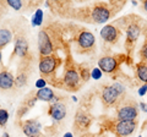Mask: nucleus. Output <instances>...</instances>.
<instances>
[{"label":"nucleus","instance_id":"f3484780","mask_svg":"<svg viewBox=\"0 0 147 137\" xmlns=\"http://www.w3.org/2000/svg\"><path fill=\"white\" fill-rule=\"evenodd\" d=\"M142 36H144V43H142L139 55H140V61L147 62V22L145 21L144 26H142Z\"/></svg>","mask_w":147,"mask_h":137},{"label":"nucleus","instance_id":"a211bd4d","mask_svg":"<svg viewBox=\"0 0 147 137\" xmlns=\"http://www.w3.org/2000/svg\"><path fill=\"white\" fill-rule=\"evenodd\" d=\"M34 97L38 100H44V102H53L54 100V92L53 89H50L48 87L38 89V92L36 93Z\"/></svg>","mask_w":147,"mask_h":137},{"label":"nucleus","instance_id":"a878e982","mask_svg":"<svg viewBox=\"0 0 147 137\" xmlns=\"http://www.w3.org/2000/svg\"><path fill=\"white\" fill-rule=\"evenodd\" d=\"M146 93H147V85H142L139 88V95L142 97V95H145Z\"/></svg>","mask_w":147,"mask_h":137},{"label":"nucleus","instance_id":"7c9ffc66","mask_svg":"<svg viewBox=\"0 0 147 137\" xmlns=\"http://www.w3.org/2000/svg\"><path fill=\"white\" fill-rule=\"evenodd\" d=\"M81 137H96V136H94V135H86V134H85V135H82Z\"/></svg>","mask_w":147,"mask_h":137},{"label":"nucleus","instance_id":"5701e85b","mask_svg":"<svg viewBox=\"0 0 147 137\" xmlns=\"http://www.w3.org/2000/svg\"><path fill=\"white\" fill-rule=\"evenodd\" d=\"M91 77H93L94 80H99L100 77H102V71H100L98 67H94L93 70L91 71Z\"/></svg>","mask_w":147,"mask_h":137},{"label":"nucleus","instance_id":"9b49d317","mask_svg":"<svg viewBox=\"0 0 147 137\" xmlns=\"http://www.w3.org/2000/svg\"><path fill=\"white\" fill-rule=\"evenodd\" d=\"M92 124V116L88 111H86L85 109H79L75 115V121H74V131L75 134H82L90 129Z\"/></svg>","mask_w":147,"mask_h":137},{"label":"nucleus","instance_id":"ddd939ff","mask_svg":"<svg viewBox=\"0 0 147 137\" xmlns=\"http://www.w3.org/2000/svg\"><path fill=\"white\" fill-rule=\"evenodd\" d=\"M22 131L27 137H40V125L36 120H26L22 122Z\"/></svg>","mask_w":147,"mask_h":137},{"label":"nucleus","instance_id":"4be33fe9","mask_svg":"<svg viewBox=\"0 0 147 137\" xmlns=\"http://www.w3.org/2000/svg\"><path fill=\"white\" fill-rule=\"evenodd\" d=\"M9 120V113L5 109H0V126H5Z\"/></svg>","mask_w":147,"mask_h":137},{"label":"nucleus","instance_id":"423d86ee","mask_svg":"<svg viewBox=\"0 0 147 137\" xmlns=\"http://www.w3.org/2000/svg\"><path fill=\"white\" fill-rule=\"evenodd\" d=\"M125 55H104L98 60V68L107 75H110L112 79H117V74L120 71L121 62L125 60Z\"/></svg>","mask_w":147,"mask_h":137},{"label":"nucleus","instance_id":"6ab92c4d","mask_svg":"<svg viewBox=\"0 0 147 137\" xmlns=\"http://www.w3.org/2000/svg\"><path fill=\"white\" fill-rule=\"evenodd\" d=\"M12 40V33L7 28H0V49L5 48Z\"/></svg>","mask_w":147,"mask_h":137},{"label":"nucleus","instance_id":"c756f323","mask_svg":"<svg viewBox=\"0 0 147 137\" xmlns=\"http://www.w3.org/2000/svg\"><path fill=\"white\" fill-rule=\"evenodd\" d=\"M64 137H74V135L71 134V132H66V134L64 135Z\"/></svg>","mask_w":147,"mask_h":137},{"label":"nucleus","instance_id":"bb28decb","mask_svg":"<svg viewBox=\"0 0 147 137\" xmlns=\"http://www.w3.org/2000/svg\"><path fill=\"white\" fill-rule=\"evenodd\" d=\"M140 6H141V9H142V10H144L145 12H147V0H144V1H141Z\"/></svg>","mask_w":147,"mask_h":137},{"label":"nucleus","instance_id":"473e14b6","mask_svg":"<svg viewBox=\"0 0 147 137\" xmlns=\"http://www.w3.org/2000/svg\"><path fill=\"white\" fill-rule=\"evenodd\" d=\"M139 137H142V136H139Z\"/></svg>","mask_w":147,"mask_h":137},{"label":"nucleus","instance_id":"2eb2a0df","mask_svg":"<svg viewBox=\"0 0 147 137\" xmlns=\"http://www.w3.org/2000/svg\"><path fill=\"white\" fill-rule=\"evenodd\" d=\"M15 77L11 72H9L6 68L0 72V89L1 91H10L15 85Z\"/></svg>","mask_w":147,"mask_h":137},{"label":"nucleus","instance_id":"4468645a","mask_svg":"<svg viewBox=\"0 0 147 137\" xmlns=\"http://www.w3.org/2000/svg\"><path fill=\"white\" fill-rule=\"evenodd\" d=\"M48 113L54 120L60 121L66 116V105L61 102H57L49 107Z\"/></svg>","mask_w":147,"mask_h":137},{"label":"nucleus","instance_id":"20e7f679","mask_svg":"<svg viewBox=\"0 0 147 137\" xmlns=\"http://www.w3.org/2000/svg\"><path fill=\"white\" fill-rule=\"evenodd\" d=\"M125 94V88L120 83H114L112 86H104L100 92V100H102L103 105L105 108H112V107H118L121 103Z\"/></svg>","mask_w":147,"mask_h":137},{"label":"nucleus","instance_id":"f257e3e1","mask_svg":"<svg viewBox=\"0 0 147 137\" xmlns=\"http://www.w3.org/2000/svg\"><path fill=\"white\" fill-rule=\"evenodd\" d=\"M144 24H145V20L139 15H135V13L126 15L113 22V25H115L118 28L126 32L124 48L126 50L127 59H132L131 56H132V53H134L135 45L137 43V40H139L140 36L142 34V26H144Z\"/></svg>","mask_w":147,"mask_h":137},{"label":"nucleus","instance_id":"f03ea898","mask_svg":"<svg viewBox=\"0 0 147 137\" xmlns=\"http://www.w3.org/2000/svg\"><path fill=\"white\" fill-rule=\"evenodd\" d=\"M126 1H94L91 6V20L92 24L102 25L114 17L125 6Z\"/></svg>","mask_w":147,"mask_h":137},{"label":"nucleus","instance_id":"412c9836","mask_svg":"<svg viewBox=\"0 0 147 137\" xmlns=\"http://www.w3.org/2000/svg\"><path fill=\"white\" fill-rule=\"evenodd\" d=\"M6 3H7L9 6H11L13 10H17V11L21 10L22 6L27 4V1H24V0H7Z\"/></svg>","mask_w":147,"mask_h":137},{"label":"nucleus","instance_id":"aec40b11","mask_svg":"<svg viewBox=\"0 0 147 137\" xmlns=\"http://www.w3.org/2000/svg\"><path fill=\"white\" fill-rule=\"evenodd\" d=\"M43 22V11L40 10V9H38L34 15H33V19H32V25L33 26H40Z\"/></svg>","mask_w":147,"mask_h":137},{"label":"nucleus","instance_id":"cd10ccee","mask_svg":"<svg viewBox=\"0 0 147 137\" xmlns=\"http://www.w3.org/2000/svg\"><path fill=\"white\" fill-rule=\"evenodd\" d=\"M140 107H141V109L144 110L145 113H147V104L146 103H140Z\"/></svg>","mask_w":147,"mask_h":137},{"label":"nucleus","instance_id":"dca6fc26","mask_svg":"<svg viewBox=\"0 0 147 137\" xmlns=\"http://www.w3.org/2000/svg\"><path fill=\"white\" fill-rule=\"evenodd\" d=\"M135 75L137 81L142 85H147V62L139 61L135 65Z\"/></svg>","mask_w":147,"mask_h":137},{"label":"nucleus","instance_id":"b1692460","mask_svg":"<svg viewBox=\"0 0 147 137\" xmlns=\"http://www.w3.org/2000/svg\"><path fill=\"white\" fill-rule=\"evenodd\" d=\"M45 85H47V81L44 79H39L38 81L36 82V87L38 89H42V88H45Z\"/></svg>","mask_w":147,"mask_h":137},{"label":"nucleus","instance_id":"393cba45","mask_svg":"<svg viewBox=\"0 0 147 137\" xmlns=\"http://www.w3.org/2000/svg\"><path fill=\"white\" fill-rule=\"evenodd\" d=\"M6 6H9L6 1H0V16H3L4 12H6Z\"/></svg>","mask_w":147,"mask_h":137},{"label":"nucleus","instance_id":"f8f14e48","mask_svg":"<svg viewBox=\"0 0 147 137\" xmlns=\"http://www.w3.org/2000/svg\"><path fill=\"white\" fill-rule=\"evenodd\" d=\"M38 50H39L40 58L52 55L54 53V47H53L52 39H50L49 34L45 32V30H40L38 33Z\"/></svg>","mask_w":147,"mask_h":137},{"label":"nucleus","instance_id":"c85d7f7f","mask_svg":"<svg viewBox=\"0 0 147 137\" xmlns=\"http://www.w3.org/2000/svg\"><path fill=\"white\" fill-rule=\"evenodd\" d=\"M3 70H4V67H3V64H1V53H0V72Z\"/></svg>","mask_w":147,"mask_h":137},{"label":"nucleus","instance_id":"0eeeda50","mask_svg":"<svg viewBox=\"0 0 147 137\" xmlns=\"http://www.w3.org/2000/svg\"><path fill=\"white\" fill-rule=\"evenodd\" d=\"M81 81L82 79L77 67L69 59V61L65 64V71H64L63 77V88L67 91H77L81 87Z\"/></svg>","mask_w":147,"mask_h":137},{"label":"nucleus","instance_id":"39448f33","mask_svg":"<svg viewBox=\"0 0 147 137\" xmlns=\"http://www.w3.org/2000/svg\"><path fill=\"white\" fill-rule=\"evenodd\" d=\"M139 107L131 98H124L117 107V120L119 121H137Z\"/></svg>","mask_w":147,"mask_h":137},{"label":"nucleus","instance_id":"2f4dec72","mask_svg":"<svg viewBox=\"0 0 147 137\" xmlns=\"http://www.w3.org/2000/svg\"><path fill=\"white\" fill-rule=\"evenodd\" d=\"M146 126H147V120L145 121V124H144V126H142V129H145V127H146Z\"/></svg>","mask_w":147,"mask_h":137},{"label":"nucleus","instance_id":"7ed1b4c3","mask_svg":"<svg viewBox=\"0 0 147 137\" xmlns=\"http://www.w3.org/2000/svg\"><path fill=\"white\" fill-rule=\"evenodd\" d=\"M74 48L77 54L90 55L94 53L96 49V38L94 34L85 27H76V33L72 36Z\"/></svg>","mask_w":147,"mask_h":137},{"label":"nucleus","instance_id":"9d476101","mask_svg":"<svg viewBox=\"0 0 147 137\" xmlns=\"http://www.w3.org/2000/svg\"><path fill=\"white\" fill-rule=\"evenodd\" d=\"M121 34H123V31L113 24L105 25L100 30V38L108 45H115L119 42V39L121 38Z\"/></svg>","mask_w":147,"mask_h":137},{"label":"nucleus","instance_id":"6e6552de","mask_svg":"<svg viewBox=\"0 0 147 137\" xmlns=\"http://www.w3.org/2000/svg\"><path fill=\"white\" fill-rule=\"evenodd\" d=\"M61 62H63L61 58L54 55V54L40 58L39 59V71H40V75L43 76L42 79H44L48 82L49 77L57 71V68L61 65Z\"/></svg>","mask_w":147,"mask_h":137},{"label":"nucleus","instance_id":"1a4fd4ad","mask_svg":"<svg viewBox=\"0 0 147 137\" xmlns=\"http://www.w3.org/2000/svg\"><path fill=\"white\" fill-rule=\"evenodd\" d=\"M108 129L119 137H127L137 129V121H119L115 119L109 122Z\"/></svg>","mask_w":147,"mask_h":137}]
</instances>
